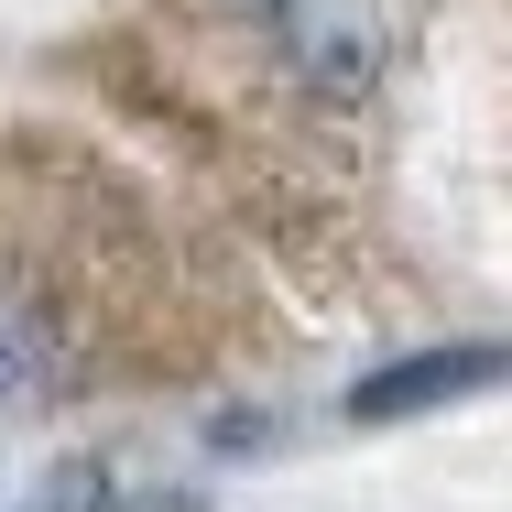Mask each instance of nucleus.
Returning a JSON list of instances; mask_svg holds the SVG:
<instances>
[{"label":"nucleus","mask_w":512,"mask_h":512,"mask_svg":"<svg viewBox=\"0 0 512 512\" xmlns=\"http://www.w3.org/2000/svg\"><path fill=\"white\" fill-rule=\"evenodd\" d=\"M131 327V284L66 240H22L0 218V404H66L77 382H99L109 349Z\"/></svg>","instance_id":"nucleus-1"},{"label":"nucleus","mask_w":512,"mask_h":512,"mask_svg":"<svg viewBox=\"0 0 512 512\" xmlns=\"http://www.w3.org/2000/svg\"><path fill=\"white\" fill-rule=\"evenodd\" d=\"M502 382V349L491 338H469V349H436V360H393V371H371L349 414L360 425H393V414H425V404H458V393H491Z\"/></svg>","instance_id":"nucleus-2"},{"label":"nucleus","mask_w":512,"mask_h":512,"mask_svg":"<svg viewBox=\"0 0 512 512\" xmlns=\"http://www.w3.org/2000/svg\"><path fill=\"white\" fill-rule=\"evenodd\" d=\"M33 512H207V502L164 491V480H131L120 458H66L55 480H33Z\"/></svg>","instance_id":"nucleus-3"},{"label":"nucleus","mask_w":512,"mask_h":512,"mask_svg":"<svg viewBox=\"0 0 512 512\" xmlns=\"http://www.w3.org/2000/svg\"><path fill=\"white\" fill-rule=\"evenodd\" d=\"M251 11H262V22H273V33H295V0H251Z\"/></svg>","instance_id":"nucleus-4"}]
</instances>
